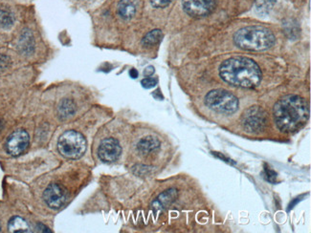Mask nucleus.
<instances>
[{
    "label": "nucleus",
    "instance_id": "nucleus-1",
    "mask_svg": "<svg viewBox=\"0 0 311 233\" xmlns=\"http://www.w3.org/2000/svg\"><path fill=\"white\" fill-rule=\"evenodd\" d=\"M276 125L284 133H292L308 123L310 107L308 101L297 95H287L280 98L273 108Z\"/></svg>",
    "mask_w": 311,
    "mask_h": 233
},
{
    "label": "nucleus",
    "instance_id": "nucleus-2",
    "mask_svg": "<svg viewBox=\"0 0 311 233\" xmlns=\"http://www.w3.org/2000/svg\"><path fill=\"white\" fill-rule=\"evenodd\" d=\"M219 76L233 86L255 88L261 82L262 74L253 59L235 56L222 62L219 67Z\"/></svg>",
    "mask_w": 311,
    "mask_h": 233
},
{
    "label": "nucleus",
    "instance_id": "nucleus-3",
    "mask_svg": "<svg viewBox=\"0 0 311 233\" xmlns=\"http://www.w3.org/2000/svg\"><path fill=\"white\" fill-rule=\"evenodd\" d=\"M235 44L247 51H265L275 43L273 33L263 26H247L241 28L234 35Z\"/></svg>",
    "mask_w": 311,
    "mask_h": 233
},
{
    "label": "nucleus",
    "instance_id": "nucleus-4",
    "mask_svg": "<svg viewBox=\"0 0 311 233\" xmlns=\"http://www.w3.org/2000/svg\"><path fill=\"white\" fill-rule=\"evenodd\" d=\"M57 150L66 159H80L86 150L85 138L78 131L67 130L58 138Z\"/></svg>",
    "mask_w": 311,
    "mask_h": 233
},
{
    "label": "nucleus",
    "instance_id": "nucleus-5",
    "mask_svg": "<svg viewBox=\"0 0 311 233\" xmlns=\"http://www.w3.org/2000/svg\"><path fill=\"white\" fill-rule=\"evenodd\" d=\"M205 104L220 114H233L239 108L238 97L223 89H215L205 96Z\"/></svg>",
    "mask_w": 311,
    "mask_h": 233
},
{
    "label": "nucleus",
    "instance_id": "nucleus-6",
    "mask_svg": "<svg viewBox=\"0 0 311 233\" xmlns=\"http://www.w3.org/2000/svg\"><path fill=\"white\" fill-rule=\"evenodd\" d=\"M242 127L250 133H259L265 130L268 124L267 113L259 106H251L241 116Z\"/></svg>",
    "mask_w": 311,
    "mask_h": 233
},
{
    "label": "nucleus",
    "instance_id": "nucleus-7",
    "mask_svg": "<svg viewBox=\"0 0 311 233\" xmlns=\"http://www.w3.org/2000/svg\"><path fill=\"white\" fill-rule=\"evenodd\" d=\"M29 143L30 137L28 133L23 129H17L7 139L5 148L8 154L13 157H17L27 150Z\"/></svg>",
    "mask_w": 311,
    "mask_h": 233
},
{
    "label": "nucleus",
    "instance_id": "nucleus-8",
    "mask_svg": "<svg viewBox=\"0 0 311 233\" xmlns=\"http://www.w3.org/2000/svg\"><path fill=\"white\" fill-rule=\"evenodd\" d=\"M43 200L49 207L58 209L65 204L67 200V192L60 185L51 184L43 192Z\"/></svg>",
    "mask_w": 311,
    "mask_h": 233
},
{
    "label": "nucleus",
    "instance_id": "nucleus-9",
    "mask_svg": "<svg viewBox=\"0 0 311 233\" xmlns=\"http://www.w3.org/2000/svg\"><path fill=\"white\" fill-rule=\"evenodd\" d=\"M185 12L194 17L211 14L215 7V0H182Z\"/></svg>",
    "mask_w": 311,
    "mask_h": 233
},
{
    "label": "nucleus",
    "instance_id": "nucleus-10",
    "mask_svg": "<svg viewBox=\"0 0 311 233\" xmlns=\"http://www.w3.org/2000/svg\"><path fill=\"white\" fill-rule=\"evenodd\" d=\"M122 153V148L118 140L112 138L104 140L100 144L98 156L104 163H113L117 161Z\"/></svg>",
    "mask_w": 311,
    "mask_h": 233
},
{
    "label": "nucleus",
    "instance_id": "nucleus-11",
    "mask_svg": "<svg viewBox=\"0 0 311 233\" xmlns=\"http://www.w3.org/2000/svg\"><path fill=\"white\" fill-rule=\"evenodd\" d=\"M8 231L13 233H32L28 222L20 216H14L8 223Z\"/></svg>",
    "mask_w": 311,
    "mask_h": 233
},
{
    "label": "nucleus",
    "instance_id": "nucleus-12",
    "mask_svg": "<svg viewBox=\"0 0 311 233\" xmlns=\"http://www.w3.org/2000/svg\"><path fill=\"white\" fill-rule=\"evenodd\" d=\"M177 198V190L176 189H169L163 192L159 197L154 202V208L160 210L166 206H170V204Z\"/></svg>",
    "mask_w": 311,
    "mask_h": 233
},
{
    "label": "nucleus",
    "instance_id": "nucleus-13",
    "mask_svg": "<svg viewBox=\"0 0 311 233\" xmlns=\"http://www.w3.org/2000/svg\"><path fill=\"white\" fill-rule=\"evenodd\" d=\"M118 13L126 20L132 18L136 13L135 0H121L118 5Z\"/></svg>",
    "mask_w": 311,
    "mask_h": 233
},
{
    "label": "nucleus",
    "instance_id": "nucleus-14",
    "mask_svg": "<svg viewBox=\"0 0 311 233\" xmlns=\"http://www.w3.org/2000/svg\"><path fill=\"white\" fill-rule=\"evenodd\" d=\"M160 146L159 140L153 136H147L141 139L137 143V149L141 153H151L153 151L158 149Z\"/></svg>",
    "mask_w": 311,
    "mask_h": 233
},
{
    "label": "nucleus",
    "instance_id": "nucleus-15",
    "mask_svg": "<svg viewBox=\"0 0 311 233\" xmlns=\"http://www.w3.org/2000/svg\"><path fill=\"white\" fill-rule=\"evenodd\" d=\"M57 113H58L59 118L62 119V120L69 118L72 115H74V113H75V104H74V102L69 98L62 99L59 102V104H58Z\"/></svg>",
    "mask_w": 311,
    "mask_h": 233
},
{
    "label": "nucleus",
    "instance_id": "nucleus-16",
    "mask_svg": "<svg viewBox=\"0 0 311 233\" xmlns=\"http://www.w3.org/2000/svg\"><path fill=\"white\" fill-rule=\"evenodd\" d=\"M14 23V14L5 7H0V27L5 30L11 29Z\"/></svg>",
    "mask_w": 311,
    "mask_h": 233
},
{
    "label": "nucleus",
    "instance_id": "nucleus-17",
    "mask_svg": "<svg viewBox=\"0 0 311 233\" xmlns=\"http://www.w3.org/2000/svg\"><path fill=\"white\" fill-rule=\"evenodd\" d=\"M163 38V34L160 30L156 29V30H153L151 31L150 33H148L142 40V43L143 45L147 46V47H150V46H154L157 44L158 42H161Z\"/></svg>",
    "mask_w": 311,
    "mask_h": 233
},
{
    "label": "nucleus",
    "instance_id": "nucleus-18",
    "mask_svg": "<svg viewBox=\"0 0 311 233\" xmlns=\"http://www.w3.org/2000/svg\"><path fill=\"white\" fill-rule=\"evenodd\" d=\"M34 41H33V37L31 35L30 32H24L21 36L20 39V49L22 50L23 53L29 54L33 51L34 49Z\"/></svg>",
    "mask_w": 311,
    "mask_h": 233
},
{
    "label": "nucleus",
    "instance_id": "nucleus-19",
    "mask_svg": "<svg viewBox=\"0 0 311 233\" xmlns=\"http://www.w3.org/2000/svg\"><path fill=\"white\" fill-rule=\"evenodd\" d=\"M157 82H158L157 79L152 78V77H148V78H146V79H144L142 81V86L144 88H146V89H151V88L156 86V84H157Z\"/></svg>",
    "mask_w": 311,
    "mask_h": 233
},
{
    "label": "nucleus",
    "instance_id": "nucleus-20",
    "mask_svg": "<svg viewBox=\"0 0 311 233\" xmlns=\"http://www.w3.org/2000/svg\"><path fill=\"white\" fill-rule=\"evenodd\" d=\"M11 63V58L6 55H0V72L8 68Z\"/></svg>",
    "mask_w": 311,
    "mask_h": 233
},
{
    "label": "nucleus",
    "instance_id": "nucleus-21",
    "mask_svg": "<svg viewBox=\"0 0 311 233\" xmlns=\"http://www.w3.org/2000/svg\"><path fill=\"white\" fill-rule=\"evenodd\" d=\"M264 178L270 183H275L277 180V173L274 170L270 169L269 167H266L264 169Z\"/></svg>",
    "mask_w": 311,
    "mask_h": 233
},
{
    "label": "nucleus",
    "instance_id": "nucleus-22",
    "mask_svg": "<svg viewBox=\"0 0 311 233\" xmlns=\"http://www.w3.org/2000/svg\"><path fill=\"white\" fill-rule=\"evenodd\" d=\"M173 0H151V3L156 8H165L169 6Z\"/></svg>",
    "mask_w": 311,
    "mask_h": 233
},
{
    "label": "nucleus",
    "instance_id": "nucleus-23",
    "mask_svg": "<svg viewBox=\"0 0 311 233\" xmlns=\"http://www.w3.org/2000/svg\"><path fill=\"white\" fill-rule=\"evenodd\" d=\"M37 231L38 232H40V233H51V231L46 227V226H44L43 224H41V223H39L38 225H37Z\"/></svg>",
    "mask_w": 311,
    "mask_h": 233
},
{
    "label": "nucleus",
    "instance_id": "nucleus-24",
    "mask_svg": "<svg viewBox=\"0 0 311 233\" xmlns=\"http://www.w3.org/2000/svg\"><path fill=\"white\" fill-rule=\"evenodd\" d=\"M154 73H155V68L153 66H149L144 71V74L146 77H151L152 75H154Z\"/></svg>",
    "mask_w": 311,
    "mask_h": 233
},
{
    "label": "nucleus",
    "instance_id": "nucleus-25",
    "mask_svg": "<svg viewBox=\"0 0 311 233\" xmlns=\"http://www.w3.org/2000/svg\"><path fill=\"white\" fill-rule=\"evenodd\" d=\"M129 75H130V77H131L132 79H136V78L138 77V72H137V70H135V69H131L130 72H129Z\"/></svg>",
    "mask_w": 311,
    "mask_h": 233
},
{
    "label": "nucleus",
    "instance_id": "nucleus-26",
    "mask_svg": "<svg viewBox=\"0 0 311 233\" xmlns=\"http://www.w3.org/2000/svg\"><path fill=\"white\" fill-rule=\"evenodd\" d=\"M0 232H1V226H0Z\"/></svg>",
    "mask_w": 311,
    "mask_h": 233
}]
</instances>
